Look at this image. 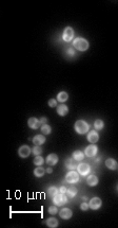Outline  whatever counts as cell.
Returning <instances> with one entry per match:
<instances>
[{
	"mask_svg": "<svg viewBox=\"0 0 118 228\" xmlns=\"http://www.w3.org/2000/svg\"><path fill=\"white\" fill-rule=\"evenodd\" d=\"M98 182H99L98 177L94 174L89 175V176L87 177V184L89 185L90 187H95V186H97V185H98Z\"/></svg>",
	"mask_w": 118,
	"mask_h": 228,
	"instance_id": "obj_16",
	"label": "cell"
},
{
	"mask_svg": "<svg viewBox=\"0 0 118 228\" xmlns=\"http://www.w3.org/2000/svg\"><path fill=\"white\" fill-rule=\"evenodd\" d=\"M104 163H106V167L108 168V169H110V170H116L118 168L117 161H116L115 159H113V158H108Z\"/></svg>",
	"mask_w": 118,
	"mask_h": 228,
	"instance_id": "obj_17",
	"label": "cell"
},
{
	"mask_svg": "<svg viewBox=\"0 0 118 228\" xmlns=\"http://www.w3.org/2000/svg\"><path fill=\"white\" fill-rule=\"evenodd\" d=\"M94 127H95V129H96V131H101V129L104 127V121H102V120H100V119H97L96 121L94 122Z\"/></svg>",
	"mask_w": 118,
	"mask_h": 228,
	"instance_id": "obj_25",
	"label": "cell"
},
{
	"mask_svg": "<svg viewBox=\"0 0 118 228\" xmlns=\"http://www.w3.org/2000/svg\"><path fill=\"white\" fill-rule=\"evenodd\" d=\"M58 193H59V191H58V188H56L55 186H52V187H50L48 189V195L50 197H52V199H53L56 194H58Z\"/></svg>",
	"mask_w": 118,
	"mask_h": 228,
	"instance_id": "obj_24",
	"label": "cell"
},
{
	"mask_svg": "<svg viewBox=\"0 0 118 228\" xmlns=\"http://www.w3.org/2000/svg\"><path fill=\"white\" fill-rule=\"evenodd\" d=\"M73 215V212L71 209L69 208H62L59 211V216H60L62 220H70Z\"/></svg>",
	"mask_w": 118,
	"mask_h": 228,
	"instance_id": "obj_13",
	"label": "cell"
},
{
	"mask_svg": "<svg viewBox=\"0 0 118 228\" xmlns=\"http://www.w3.org/2000/svg\"><path fill=\"white\" fill-rule=\"evenodd\" d=\"M89 41L87 40L85 38L83 37H76V38L73 40V47H74L76 50L78 51H87L88 49H89Z\"/></svg>",
	"mask_w": 118,
	"mask_h": 228,
	"instance_id": "obj_1",
	"label": "cell"
},
{
	"mask_svg": "<svg viewBox=\"0 0 118 228\" xmlns=\"http://www.w3.org/2000/svg\"><path fill=\"white\" fill-rule=\"evenodd\" d=\"M91 171V167H90L89 163H81L80 165H78L77 167V172L79 173L80 175H88Z\"/></svg>",
	"mask_w": 118,
	"mask_h": 228,
	"instance_id": "obj_7",
	"label": "cell"
},
{
	"mask_svg": "<svg viewBox=\"0 0 118 228\" xmlns=\"http://www.w3.org/2000/svg\"><path fill=\"white\" fill-rule=\"evenodd\" d=\"M87 139H88V141L89 142H91V143H96L97 141L99 140V134H98V132L96 131V129H93V131H91V132H89L88 133V136H87Z\"/></svg>",
	"mask_w": 118,
	"mask_h": 228,
	"instance_id": "obj_11",
	"label": "cell"
},
{
	"mask_svg": "<svg viewBox=\"0 0 118 228\" xmlns=\"http://www.w3.org/2000/svg\"><path fill=\"white\" fill-rule=\"evenodd\" d=\"M97 152H98V148L95 146L94 143H91V144L88 146L87 148H85V150H84V154H85V156L91 157V158L94 157V156L97 154Z\"/></svg>",
	"mask_w": 118,
	"mask_h": 228,
	"instance_id": "obj_6",
	"label": "cell"
},
{
	"mask_svg": "<svg viewBox=\"0 0 118 228\" xmlns=\"http://www.w3.org/2000/svg\"><path fill=\"white\" fill-rule=\"evenodd\" d=\"M46 226L50 228H56L58 227V220L56 218H49L46 220Z\"/></svg>",
	"mask_w": 118,
	"mask_h": 228,
	"instance_id": "obj_20",
	"label": "cell"
},
{
	"mask_svg": "<svg viewBox=\"0 0 118 228\" xmlns=\"http://www.w3.org/2000/svg\"><path fill=\"white\" fill-rule=\"evenodd\" d=\"M43 163H44V159H43V157H41V155L36 156V157L34 158V165H35L40 167V165H43Z\"/></svg>",
	"mask_w": 118,
	"mask_h": 228,
	"instance_id": "obj_28",
	"label": "cell"
},
{
	"mask_svg": "<svg viewBox=\"0 0 118 228\" xmlns=\"http://www.w3.org/2000/svg\"><path fill=\"white\" fill-rule=\"evenodd\" d=\"M69 113V107L65 104H60L57 106V114L61 117H64Z\"/></svg>",
	"mask_w": 118,
	"mask_h": 228,
	"instance_id": "obj_18",
	"label": "cell"
},
{
	"mask_svg": "<svg viewBox=\"0 0 118 228\" xmlns=\"http://www.w3.org/2000/svg\"><path fill=\"white\" fill-rule=\"evenodd\" d=\"M74 129L77 134H79V135H83V134L89 132V124H88L85 121H83V120H78V121L75 122Z\"/></svg>",
	"mask_w": 118,
	"mask_h": 228,
	"instance_id": "obj_2",
	"label": "cell"
},
{
	"mask_svg": "<svg viewBox=\"0 0 118 228\" xmlns=\"http://www.w3.org/2000/svg\"><path fill=\"white\" fill-rule=\"evenodd\" d=\"M64 165L69 170H75V169H77L78 167L77 160H75L74 158H67L64 161Z\"/></svg>",
	"mask_w": 118,
	"mask_h": 228,
	"instance_id": "obj_12",
	"label": "cell"
},
{
	"mask_svg": "<svg viewBox=\"0 0 118 228\" xmlns=\"http://www.w3.org/2000/svg\"><path fill=\"white\" fill-rule=\"evenodd\" d=\"M46 172H48V173H52V172H53V169H52L51 167H49L48 169H46Z\"/></svg>",
	"mask_w": 118,
	"mask_h": 228,
	"instance_id": "obj_35",
	"label": "cell"
},
{
	"mask_svg": "<svg viewBox=\"0 0 118 228\" xmlns=\"http://www.w3.org/2000/svg\"><path fill=\"white\" fill-rule=\"evenodd\" d=\"M57 100H55V99H51V100H49V106L50 107H56V106H58L57 105Z\"/></svg>",
	"mask_w": 118,
	"mask_h": 228,
	"instance_id": "obj_31",
	"label": "cell"
},
{
	"mask_svg": "<svg viewBox=\"0 0 118 228\" xmlns=\"http://www.w3.org/2000/svg\"><path fill=\"white\" fill-rule=\"evenodd\" d=\"M81 199H83V201H87L88 197H87V196H82V197H81Z\"/></svg>",
	"mask_w": 118,
	"mask_h": 228,
	"instance_id": "obj_36",
	"label": "cell"
},
{
	"mask_svg": "<svg viewBox=\"0 0 118 228\" xmlns=\"http://www.w3.org/2000/svg\"><path fill=\"white\" fill-rule=\"evenodd\" d=\"M67 199H69V197L67 196V194L58 193L53 197V203H54V205H56L57 207L63 206V205L67 203Z\"/></svg>",
	"mask_w": 118,
	"mask_h": 228,
	"instance_id": "obj_4",
	"label": "cell"
},
{
	"mask_svg": "<svg viewBox=\"0 0 118 228\" xmlns=\"http://www.w3.org/2000/svg\"><path fill=\"white\" fill-rule=\"evenodd\" d=\"M67 188L65 187V186H61V187L58 188V191H59V193H62V194L67 193Z\"/></svg>",
	"mask_w": 118,
	"mask_h": 228,
	"instance_id": "obj_32",
	"label": "cell"
},
{
	"mask_svg": "<svg viewBox=\"0 0 118 228\" xmlns=\"http://www.w3.org/2000/svg\"><path fill=\"white\" fill-rule=\"evenodd\" d=\"M49 213L50 214H52V215H55V214H57L58 213V208H57V206H51V207H49Z\"/></svg>",
	"mask_w": 118,
	"mask_h": 228,
	"instance_id": "obj_29",
	"label": "cell"
},
{
	"mask_svg": "<svg viewBox=\"0 0 118 228\" xmlns=\"http://www.w3.org/2000/svg\"><path fill=\"white\" fill-rule=\"evenodd\" d=\"M84 156H85V154H84L83 152L77 150V151H74V152H73L72 157L74 158L75 160H77V161H82V160L84 159Z\"/></svg>",
	"mask_w": 118,
	"mask_h": 228,
	"instance_id": "obj_19",
	"label": "cell"
},
{
	"mask_svg": "<svg viewBox=\"0 0 118 228\" xmlns=\"http://www.w3.org/2000/svg\"><path fill=\"white\" fill-rule=\"evenodd\" d=\"M67 99H69V95H67V92H65V91H60L57 95L58 102L63 103V102H65V101H67Z\"/></svg>",
	"mask_w": 118,
	"mask_h": 228,
	"instance_id": "obj_22",
	"label": "cell"
},
{
	"mask_svg": "<svg viewBox=\"0 0 118 228\" xmlns=\"http://www.w3.org/2000/svg\"><path fill=\"white\" fill-rule=\"evenodd\" d=\"M89 208H90V205L88 204L87 202H83V203L80 204V209H81L82 211H87Z\"/></svg>",
	"mask_w": 118,
	"mask_h": 228,
	"instance_id": "obj_30",
	"label": "cell"
},
{
	"mask_svg": "<svg viewBox=\"0 0 118 228\" xmlns=\"http://www.w3.org/2000/svg\"><path fill=\"white\" fill-rule=\"evenodd\" d=\"M41 132H42L43 135H49L52 132V127L49 124H42L41 125Z\"/></svg>",
	"mask_w": 118,
	"mask_h": 228,
	"instance_id": "obj_26",
	"label": "cell"
},
{
	"mask_svg": "<svg viewBox=\"0 0 118 228\" xmlns=\"http://www.w3.org/2000/svg\"><path fill=\"white\" fill-rule=\"evenodd\" d=\"M46 137H44L43 134H39V135H36V136L33 138V143L34 146H42L44 142H46Z\"/></svg>",
	"mask_w": 118,
	"mask_h": 228,
	"instance_id": "obj_14",
	"label": "cell"
},
{
	"mask_svg": "<svg viewBox=\"0 0 118 228\" xmlns=\"http://www.w3.org/2000/svg\"><path fill=\"white\" fill-rule=\"evenodd\" d=\"M67 53L69 54V55H75V48L73 47V48H69L67 50Z\"/></svg>",
	"mask_w": 118,
	"mask_h": 228,
	"instance_id": "obj_33",
	"label": "cell"
},
{
	"mask_svg": "<svg viewBox=\"0 0 118 228\" xmlns=\"http://www.w3.org/2000/svg\"><path fill=\"white\" fill-rule=\"evenodd\" d=\"M79 173L76 172L74 170H71L70 172H67L65 175L64 182H69V184H76V182H79Z\"/></svg>",
	"mask_w": 118,
	"mask_h": 228,
	"instance_id": "obj_3",
	"label": "cell"
},
{
	"mask_svg": "<svg viewBox=\"0 0 118 228\" xmlns=\"http://www.w3.org/2000/svg\"><path fill=\"white\" fill-rule=\"evenodd\" d=\"M67 196L69 197V199H73V197L76 196V194H77V189H76V187H74V186H71L70 188H67Z\"/></svg>",
	"mask_w": 118,
	"mask_h": 228,
	"instance_id": "obj_21",
	"label": "cell"
},
{
	"mask_svg": "<svg viewBox=\"0 0 118 228\" xmlns=\"http://www.w3.org/2000/svg\"><path fill=\"white\" fill-rule=\"evenodd\" d=\"M117 190H118V186H117Z\"/></svg>",
	"mask_w": 118,
	"mask_h": 228,
	"instance_id": "obj_37",
	"label": "cell"
},
{
	"mask_svg": "<svg viewBox=\"0 0 118 228\" xmlns=\"http://www.w3.org/2000/svg\"><path fill=\"white\" fill-rule=\"evenodd\" d=\"M42 151L43 150H42V148H41L40 146H35L33 149H32V153H33L35 156H39L42 154Z\"/></svg>",
	"mask_w": 118,
	"mask_h": 228,
	"instance_id": "obj_27",
	"label": "cell"
},
{
	"mask_svg": "<svg viewBox=\"0 0 118 228\" xmlns=\"http://www.w3.org/2000/svg\"><path fill=\"white\" fill-rule=\"evenodd\" d=\"M89 205L92 210H98L101 207V205H102V201H101L99 197H93V199L90 201Z\"/></svg>",
	"mask_w": 118,
	"mask_h": 228,
	"instance_id": "obj_10",
	"label": "cell"
},
{
	"mask_svg": "<svg viewBox=\"0 0 118 228\" xmlns=\"http://www.w3.org/2000/svg\"><path fill=\"white\" fill-rule=\"evenodd\" d=\"M46 165H50V167H53V165H55L56 163H58V156H57V154H50V155L46 157Z\"/></svg>",
	"mask_w": 118,
	"mask_h": 228,
	"instance_id": "obj_15",
	"label": "cell"
},
{
	"mask_svg": "<svg viewBox=\"0 0 118 228\" xmlns=\"http://www.w3.org/2000/svg\"><path fill=\"white\" fill-rule=\"evenodd\" d=\"M39 120H40V122L42 124H46V123H48V118H46V117H41Z\"/></svg>",
	"mask_w": 118,
	"mask_h": 228,
	"instance_id": "obj_34",
	"label": "cell"
},
{
	"mask_svg": "<svg viewBox=\"0 0 118 228\" xmlns=\"http://www.w3.org/2000/svg\"><path fill=\"white\" fill-rule=\"evenodd\" d=\"M73 38H74V30H73V28H71V27H67L64 30H63L62 39L65 41V43H70V41H72Z\"/></svg>",
	"mask_w": 118,
	"mask_h": 228,
	"instance_id": "obj_5",
	"label": "cell"
},
{
	"mask_svg": "<svg viewBox=\"0 0 118 228\" xmlns=\"http://www.w3.org/2000/svg\"><path fill=\"white\" fill-rule=\"evenodd\" d=\"M32 153V149L29 146H21L18 150V155L21 158H27Z\"/></svg>",
	"mask_w": 118,
	"mask_h": 228,
	"instance_id": "obj_8",
	"label": "cell"
},
{
	"mask_svg": "<svg viewBox=\"0 0 118 228\" xmlns=\"http://www.w3.org/2000/svg\"><path fill=\"white\" fill-rule=\"evenodd\" d=\"M28 125H29L30 129H39V127H41L42 123L40 122V120L37 119L36 117H32V118L29 119V121H28Z\"/></svg>",
	"mask_w": 118,
	"mask_h": 228,
	"instance_id": "obj_9",
	"label": "cell"
},
{
	"mask_svg": "<svg viewBox=\"0 0 118 228\" xmlns=\"http://www.w3.org/2000/svg\"><path fill=\"white\" fill-rule=\"evenodd\" d=\"M44 173H46V170H44V168H42L40 165V167H37L35 170H34V175L36 177H42L44 175Z\"/></svg>",
	"mask_w": 118,
	"mask_h": 228,
	"instance_id": "obj_23",
	"label": "cell"
}]
</instances>
